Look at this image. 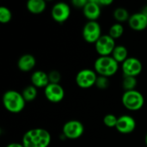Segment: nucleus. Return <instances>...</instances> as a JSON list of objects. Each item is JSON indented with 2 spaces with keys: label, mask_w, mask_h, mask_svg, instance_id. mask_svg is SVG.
<instances>
[{
  "label": "nucleus",
  "mask_w": 147,
  "mask_h": 147,
  "mask_svg": "<svg viewBox=\"0 0 147 147\" xmlns=\"http://www.w3.org/2000/svg\"><path fill=\"white\" fill-rule=\"evenodd\" d=\"M51 140V134L47 129L37 127L32 128L23 134L22 144L24 147H48Z\"/></svg>",
  "instance_id": "f257e3e1"
},
{
  "label": "nucleus",
  "mask_w": 147,
  "mask_h": 147,
  "mask_svg": "<svg viewBox=\"0 0 147 147\" xmlns=\"http://www.w3.org/2000/svg\"><path fill=\"white\" fill-rule=\"evenodd\" d=\"M2 101L4 109L11 114L21 113L24 109L27 102L22 94L15 90H9L4 92Z\"/></svg>",
  "instance_id": "f03ea898"
},
{
  "label": "nucleus",
  "mask_w": 147,
  "mask_h": 147,
  "mask_svg": "<svg viewBox=\"0 0 147 147\" xmlns=\"http://www.w3.org/2000/svg\"><path fill=\"white\" fill-rule=\"evenodd\" d=\"M94 70L98 76L110 78L119 70V63L112 56H99L94 63Z\"/></svg>",
  "instance_id": "7ed1b4c3"
},
{
  "label": "nucleus",
  "mask_w": 147,
  "mask_h": 147,
  "mask_svg": "<svg viewBox=\"0 0 147 147\" xmlns=\"http://www.w3.org/2000/svg\"><path fill=\"white\" fill-rule=\"evenodd\" d=\"M123 106L130 111H138L141 109L145 104L144 96L137 90L124 91L121 96Z\"/></svg>",
  "instance_id": "20e7f679"
},
{
  "label": "nucleus",
  "mask_w": 147,
  "mask_h": 147,
  "mask_svg": "<svg viewBox=\"0 0 147 147\" xmlns=\"http://www.w3.org/2000/svg\"><path fill=\"white\" fill-rule=\"evenodd\" d=\"M82 35L87 43L95 44L102 35L100 24L96 21H88L83 28Z\"/></svg>",
  "instance_id": "39448f33"
},
{
  "label": "nucleus",
  "mask_w": 147,
  "mask_h": 147,
  "mask_svg": "<svg viewBox=\"0 0 147 147\" xmlns=\"http://www.w3.org/2000/svg\"><path fill=\"white\" fill-rule=\"evenodd\" d=\"M63 135L68 140H78L84 133V124L78 120L66 121L62 127Z\"/></svg>",
  "instance_id": "423d86ee"
},
{
  "label": "nucleus",
  "mask_w": 147,
  "mask_h": 147,
  "mask_svg": "<svg viewBox=\"0 0 147 147\" xmlns=\"http://www.w3.org/2000/svg\"><path fill=\"white\" fill-rule=\"evenodd\" d=\"M97 73L95 70L83 69L79 71L76 75V84L81 89H89L96 85L97 79Z\"/></svg>",
  "instance_id": "0eeeda50"
},
{
  "label": "nucleus",
  "mask_w": 147,
  "mask_h": 147,
  "mask_svg": "<svg viewBox=\"0 0 147 147\" xmlns=\"http://www.w3.org/2000/svg\"><path fill=\"white\" fill-rule=\"evenodd\" d=\"M115 47V40L109 34H102L95 43V48L99 56H110Z\"/></svg>",
  "instance_id": "6e6552de"
},
{
  "label": "nucleus",
  "mask_w": 147,
  "mask_h": 147,
  "mask_svg": "<svg viewBox=\"0 0 147 147\" xmlns=\"http://www.w3.org/2000/svg\"><path fill=\"white\" fill-rule=\"evenodd\" d=\"M51 16L53 21L58 23L66 22L71 16V7L68 3L59 2L55 3L51 9Z\"/></svg>",
  "instance_id": "1a4fd4ad"
},
{
  "label": "nucleus",
  "mask_w": 147,
  "mask_h": 147,
  "mask_svg": "<svg viewBox=\"0 0 147 147\" xmlns=\"http://www.w3.org/2000/svg\"><path fill=\"white\" fill-rule=\"evenodd\" d=\"M142 69H143V65L141 61L135 57L127 58L121 64V70L123 72V76H130V77L136 78L141 73Z\"/></svg>",
  "instance_id": "9d476101"
},
{
  "label": "nucleus",
  "mask_w": 147,
  "mask_h": 147,
  "mask_svg": "<svg viewBox=\"0 0 147 147\" xmlns=\"http://www.w3.org/2000/svg\"><path fill=\"white\" fill-rule=\"evenodd\" d=\"M44 96L53 103L60 102L65 97V90L60 84H49L44 89Z\"/></svg>",
  "instance_id": "9b49d317"
},
{
  "label": "nucleus",
  "mask_w": 147,
  "mask_h": 147,
  "mask_svg": "<svg viewBox=\"0 0 147 147\" xmlns=\"http://www.w3.org/2000/svg\"><path fill=\"white\" fill-rule=\"evenodd\" d=\"M136 121L129 115H122L118 117L116 130L122 134H132L136 128Z\"/></svg>",
  "instance_id": "f8f14e48"
},
{
  "label": "nucleus",
  "mask_w": 147,
  "mask_h": 147,
  "mask_svg": "<svg viewBox=\"0 0 147 147\" xmlns=\"http://www.w3.org/2000/svg\"><path fill=\"white\" fill-rule=\"evenodd\" d=\"M102 12V7L98 4L96 0H90L83 9L84 16L89 21H96Z\"/></svg>",
  "instance_id": "ddd939ff"
},
{
  "label": "nucleus",
  "mask_w": 147,
  "mask_h": 147,
  "mask_svg": "<svg viewBox=\"0 0 147 147\" xmlns=\"http://www.w3.org/2000/svg\"><path fill=\"white\" fill-rule=\"evenodd\" d=\"M129 27L134 31H143L147 28V16L141 11L131 15L128 20Z\"/></svg>",
  "instance_id": "4468645a"
},
{
  "label": "nucleus",
  "mask_w": 147,
  "mask_h": 147,
  "mask_svg": "<svg viewBox=\"0 0 147 147\" xmlns=\"http://www.w3.org/2000/svg\"><path fill=\"white\" fill-rule=\"evenodd\" d=\"M36 65V59L30 53H25L22 55L17 61V67L21 71L28 72L31 71Z\"/></svg>",
  "instance_id": "2eb2a0df"
},
{
  "label": "nucleus",
  "mask_w": 147,
  "mask_h": 147,
  "mask_svg": "<svg viewBox=\"0 0 147 147\" xmlns=\"http://www.w3.org/2000/svg\"><path fill=\"white\" fill-rule=\"evenodd\" d=\"M31 84L35 88H46L49 84L48 74L43 71H35L31 75Z\"/></svg>",
  "instance_id": "dca6fc26"
},
{
  "label": "nucleus",
  "mask_w": 147,
  "mask_h": 147,
  "mask_svg": "<svg viewBox=\"0 0 147 147\" xmlns=\"http://www.w3.org/2000/svg\"><path fill=\"white\" fill-rule=\"evenodd\" d=\"M26 7L30 13L39 15L46 9L47 3L44 0H28L26 3Z\"/></svg>",
  "instance_id": "f3484780"
},
{
  "label": "nucleus",
  "mask_w": 147,
  "mask_h": 147,
  "mask_svg": "<svg viewBox=\"0 0 147 147\" xmlns=\"http://www.w3.org/2000/svg\"><path fill=\"white\" fill-rule=\"evenodd\" d=\"M111 55L116 62L122 64L128 58V51L126 47L122 45H116Z\"/></svg>",
  "instance_id": "a211bd4d"
},
{
  "label": "nucleus",
  "mask_w": 147,
  "mask_h": 147,
  "mask_svg": "<svg viewBox=\"0 0 147 147\" xmlns=\"http://www.w3.org/2000/svg\"><path fill=\"white\" fill-rule=\"evenodd\" d=\"M114 18L117 21V22L121 23L125 22H128L129 18H130V15L129 12L127 11V9H126L125 8L122 7H119L116 8L114 11Z\"/></svg>",
  "instance_id": "6ab92c4d"
},
{
  "label": "nucleus",
  "mask_w": 147,
  "mask_h": 147,
  "mask_svg": "<svg viewBox=\"0 0 147 147\" xmlns=\"http://www.w3.org/2000/svg\"><path fill=\"white\" fill-rule=\"evenodd\" d=\"M124 34V27L121 23L116 22L115 24H113L109 31V35L110 37H112L114 40L115 39H119L121 38Z\"/></svg>",
  "instance_id": "aec40b11"
},
{
  "label": "nucleus",
  "mask_w": 147,
  "mask_h": 147,
  "mask_svg": "<svg viewBox=\"0 0 147 147\" xmlns=\"http://www.w3.org/2000/svg\"><path fill=\"white\" fill-rule=\"evenodd\" d=\"M22 94V96H23L26 102H32L37 96V94H38L37 88H35L32 84L28 85V86H27V87H25L23 89Z\"/></svg>",
  "instance_id": "412c9836"
},
{
  "label": "nucleus",
  "mask_w": 147,
  "mask_h": 147,
  "mask_svg": "<svg viewBox=\"0 0 147 147\" xmlns=\"http://www.w3.org/2000/svg\"><path fill=\"white\" fill-rule=\"evenodd\" d=\"M137 78L135 77H130V76H123L122 80V88L125 91L134 90H135L137 86Z\"/></svg>",
  "instance_id": "4be33fe9"
},
{
  "label": "nucleus",
  "mask_w": 147,
  "mask_h": 147,
  "mask_svg": "<svg viewBox=\"0 0 147 147\" xmlns=\"http://www.w3.org/2000/svg\"><path fill=\"white\" fill-rule=\"evenodd\" d=\"M12 19V13L9 8L5 6L0 7V22L3 24L9 23Z\"/></svg>",
  "instance_id": "5701e85b"
},
{
  "label": "nucleus",
  "mask_w": 147,
  "mask_h": 147,
  "mask_svg": "<svg viewBox=\"0 0 147 147\" xmlns=\"http://www.w3.org/2000/svg\"><path fill=\"white\" fill-rule=\"evenodd\" d=\"M118 117L113 114H108L103 117V123L106 127L113 128L116 127Z\"/></svg>",
  "instance_id": "b1692460"
},
{
  "label": "nucleus",
  "mask_w": 147,
  "mask_h": 147,
  "mask_svg": "<svg viewBox=\"0 0 147 147\" xmlns=\"http://www.w3.org/2000/svg\"><path fill=\"white\" fill-rule=\"evenodd\" d=\"M96 86L100 90H106L109 86V78L103 76H98L96 82Z\"/></svg>",
  "instance_id": "393cba45"
},
{
  "label": "nucleus",
  "mask_w": 147,
  "mask_h": 147,
  "mask_svg": "<svg viewBox=\"0 0 147 147\" xmlns=\"http://www.w3.org/2000/svg\"><path fill=\"white\" fill-rule=\"evenodd\" d=\"M48 78L50 84H59V82L61 81V74L55 70L51 71L48 73Z\"/></svg>",
  "instance_id": "a878e982"
},
{
  "label": "nucleus",
  "mask_w": 147,
  "mask_h": 147,
  "mask_svg": "<svg viewBox=\"0 0 147 147\" xmlns=\"http://www.w3.org/2000/svg\"><path fill=\"white\" fill-rule=\"evenodd\" d=\"M88 3L87 0H72L71 3L74 7L78 8V9H84V6L86 5V3Z\"/></svg>",
  "instance_id": "bb28decb"
},
{
  "label": "nucleus",
  "mask_w": 147,
  "mask_h": 147,
  "mask_svg": "<svg viewBox=\"0 0 147 147\" xmlns=\"http://www.w3.org/2000/svg\"><path fill=\"white\" fill-rule=\"evenodd\" d=\"M96 2L98 3V4L101 6V7H104V6H108V5H110L113 3V1L112 0H96Z\"/></svg>",
  "instance_id": "cd10ccee"
},
{
  "label": "nucleus",
  "mask_w": 147,
  "mask_h": 147,
  "mask_svg": "<svg viewBox=\"0 0 147 147\" xmlns=\"http://www.w3.org/2000/svg\"><path fill=\"white\" fill-rule=\"evenodd\" d=\"M6 147H24L22 143H17V142H13V143H9V145H7Z\"/></svg>",
  "instance_id": "c85d7f7f"
},
{
  "label": "nucleus",
  "mask_w": 147,
  "mask_h": 147,
  "mask_svg": "<svg viewBox=\"0 0 147 147\" xmlns=\"http://www.w3.org/2000/svg\"><path fill=\"white\" fill-rule=\"evenodd\" d=\"M141 12H142L145 16H147V5L143 8V9H142V11H141Z\"/></svg>",
  "instance_id": "c756f323"
},
{
  "label": "nucleus",
  "mask_w": 147,
  "mask_h": 147,
  "mask_svg": "<svg viewBox=\"0 0 147 147\" xmlns=\"http://www.w3.org/2000/svg\"><path fill=\"white\" fill-rule=\"evenodd\" d=\"M145 143H146V146H147V134L146 135V137H145Z\"/></svg>",
  "instance_id": "7c9ffc66"
}]
</instances>
